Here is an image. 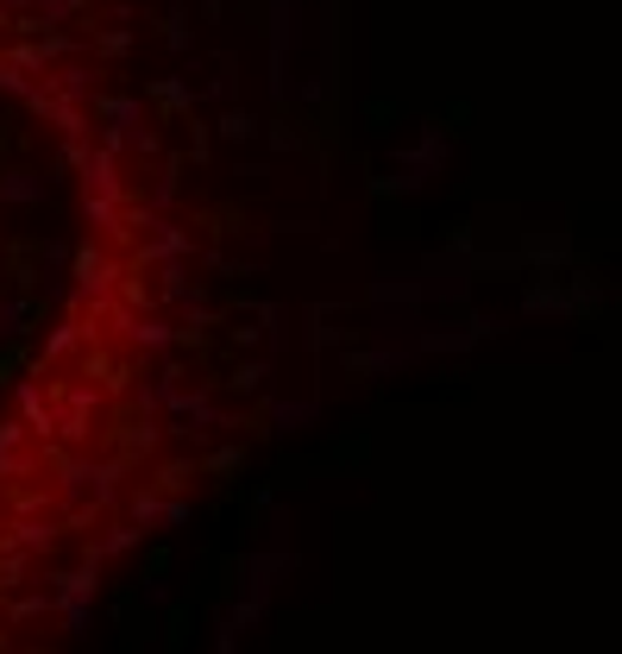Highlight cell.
<instances>
[{
    "mask_svg": "<svg viewBox=\"0 0 622 654\" xmlns=\"http://www.w3.org/2000/svg\"><path fill=\"white\" fill-rule=\"evenodd\" d=\"M0 277H7L13 290H45V258H38V240H32V233L0 246Z\"/></svg>",
    "mask_w": 622,
    "mask_h": 654,
    "instance_id": "9",
    "label": "cell"
},
{
    "mask_svg": "<svg viewBox=\"0 0 622 654\" xmlns=\"http://www.w3.org/2000/svg\"><path fill=\"white\" fill-rule=\"evenodd\" d=\"M397 365H409V347H365V340L340 347V372L347 377H384V372H397Z\"/></svg>",
    "mask_w": 622,
    "mask_h": 654,
    "instance_id": "10",
    "label": "cell"
},
{
    "mask_svg": "<svg viewBox=\"0 0 622 654\" xmlns=\"http://www.w3.org/2000/svg\"><path fill=\"white\" fill-rule=\"evenodd\" d=\"M208 126H214V139H226V145H246V139H258V114H251L246 101H226L221 120H208Z\"/></svg>",
    "mask_w": 622,
    "mask_h": 654,
    "instance_id": "25",
    "label": "cell"
},
{
    "mask_svg": "<svg viewBox=\"0 0 622 654\" xmlns=\"http://www.w3.org/2000/svg\"><path fill=\"white\" fill-rule=\"evenodd\" d=\"M201 459H196V472L201 478H221V503H226V491L246 478V466H251V441L239 434V441H201Z\"/></svg>",
    "mask_w": 622,
    "mask_h": 654,
    "instance_id": "7",
    "label": "cell"
},
{
    "mask_svg": "<svg viewBox=\"0 0 622 654\" xmlns=\"http://www.w3.org/2000/svg\"><path fill=\"white\" fill-rule=\"evenodd\" d=\"M89 120L95 126H139L145 120V95H114V89H89Z\"/></svg>",
    "mask_w": 622,
    "mask_h": 654,
    "instance_id": "14",
    "label": "cell"
},
{
    "mask_svg": "<svg viewBox=\"0 0 622 654\" xmlns=\"http://www.w3.org/2000/svg\"><path fill=\"white\" fill-rule=\"evenodd\" d=\"M315 472H321V459H308V453H290V459H277L271 491H277V498H290V491H308V484H315Z\"/></svg>",
    "mask_w": 622,
    "mask_h": 654,
    "instance_id": "26",
    "label": "cell"
},
{
    "mask_svg": "<svg viewBox=\"0 0 622 654\" xmlns=\"http://www.w3.org/2000/svg\"><path fill=\"white\" fill-rule=\"evenodd\" d=\"M441 252H459V258H472L478 252V226L466 221V214H459V221H447V246Z\"/></svg>",
    "mask_w": 622,
    "mask_h": 654,
    "instance_id": "45",
    "label": "cell"
},
{
    "mask_svg": "<svg viewBox=\"0 0 622 654\" xmlns=\"http://www.w3.org/2000/svg\"><path fill=\"white\" fill-rule=\"evenodd\" d=\"M315 416H321V402L315 397H271V434H283V428H308L315 422Z\"/></svg>",
    "mask_w": 622,
    "mask_h": 654,
    "instance_id": "34",
    "label": "cell"
},
{
    "mask_svg": "<svg viewBox=\"0 0 622 654\" xmlns=\"http://www.w3.org/2000/svg\"><path fill=\"white\" fill-rule=\"evenodd\" d=\"M196 226H208L214 240H239V233H251L246 201H214V208H196Z\"/></svg>",
    "mask_w": 622,
    "mask_h": 654,
    "instance_id": "24",
    "label": "cell"
},
{
    "mask_svg": "<svg viewBox=\"0 0 622 654\" xmlns=\"http://www.w3.org/2000/svg\"><path fill=\"white\" fill-rule=\"evenodd\" d=\"M0 649H13V635H7V629H0Z\"/></svg>",
    "mask_w": 622,
    "mask_h": 654,
    "instance_id": "55",
    "label": "cell"
},
{
    "mask_svg": "<svg viewBox=\"0 0 622 654\" xmlns=\"http://www.w3.org/2000/svg\"><path fill=\"white\" fill-rule=\"evenodd\" d=\"M50 196V176H32V171H0V201H45Z\"/></svg>",
    "mask_w": 622,
    "mask_h": 654,
    "instance_id": "33",
    "label": "cell"
},
{
    "mask_svg": "<svg viewBox=\"0 0 622 654\" xmlns=\"http://www.w3.org/2000/svg\"><path fill=\"white\" fill-rule=\"evenodd\" d=\"M415 189H422V171H390V176H372V183H365V196L372 201H397V196H415Z\"/></svg>",
    "mask_w": 622,
    "mask_h": 654,
    "instance_id": "38",
    "label": "cell"
},
{
    "mask_svg": "<svg viewBox=\"0 0 622 654\" xmlns=\"http://www.w3.org/2000/svg\"><path fill=\"white\" fill-rule=\"evenodd\" d=\"M139 585H120V592H114V598H107V617H114V623H126V617H132V610H139Z\"/></svg>",
    "mask_w": 622,
    "mask_h": 654,
    "instance_id": "47",
    "label": "cell"
},
{
    "mask_svg": "<svg viewBox=\"0 0 622 654\" xmlns=\"http://www.w3.org/2000/svg\"><path fill=\"white\" fill-rule=\"evenodd\" d=\"M189 516H196V510H189V498H164V510H157V528H183Z\"/></svg>",
    "mask_w": 622,
    "mask_h": 654,
    "instance_id": "48",
    "label": "cell"
},
{
    "mask_svg": "<svg viewBox=\"0 0 622 654\" xmlns=\"http://www.w3.org/2000/svg\"><path fill=\"white\" fill-rule=\"evenodd\" d=\"M7 510H13V516H50V491H38V484H20V491L7 498Z\"/></svg>",
    "mask_w": 622,
    "mask_h": 654,
    "instance_id": "42",
    "label": "cell"
},
{
    "mask_svg": "<svg viewBox=\"0 0 622 654\" xmlns=\"http://www.w3.org/2000/svg\"><path fill=\"white\" fill-rule=\"evenodd\" d=\"M365 459H372V434H365V428H359V434H340V441L321 453V466H340V472H347V466H365Z\"/></svg>",
    "mask_w": 622,
    "mask_h": 654,
    "instance_id": "37",
    "label": "cell"
},
{
    "mask_svg": "<svg viewBox=\"0 0 622 654\" xmlns=\"http://www.w3.org/2000/svg\"><path fill=\"white\" fill-rule=\"evenodd\" d=\"M171 327L176 322H164L157 308H145V315H132V322H126V347H139L145 359H164V352H171Z\"/></svg>",
    "mask_w": 622,
    "mask_h": 654,
    "instance_id": "19",
    "label": "cell"
},
{
    "mask_svg": "<svg viewBox=\"0 0 622 654\" xmlns=\"http://www.w3.org/2000/svg\"><path fill=\"white\" fill-rule=\"evenodd\" d=\"M82 214H89L107 240H120V196H89V189H82Z\"/></svg>",
    "mask_w": 622,
    "mask_h": 654,
    "instance_id": "39",
    "label": "cell"
},
{
    "mask_svg": "<svg viewBox=\"0 0 622 654\" xmlns=\"http://www.w3.org/2000/svg\"><path fill=\"white\" fill-rule=\"evenodd\" d=\"M265 384H271V359H246V352H239V359H233V372H221L214 377V390H226V397H258V390H265Z\"/></svg>",
    "mask_w": 622,
    "mask_h": 654,
    "instance_id": "18",
    "label": "cell"
},
{
    "mask_svg": "<svg viewBox=\"0 0 622 654\" xmlns=\"http://www.w3.org/2000/svg\"><path fill=\"white\" fill-rule=\"evenodd\" d=\"M13 397H20V422H25V434H32V441H50V422H57V409H50L45 384L25 372V377H13Z\"/></svg>",
    "mask_w": 622,
    "mask_h": 654,
    "instance_id": "13",
    "label": "cell"
},
{
    "mask_svg": "<svg viewBox=\"0 0 622 654\" xmlns=\"http://www.w3.org/2000/svg\"><path fill=\"white\" fill-rule=\"evenodd\" d=\"M82 189L89 196H126V176H120V151H107V145H89L82 151Z\"/></svg>",
    "mask_w": 622,
    "mask_h": 654,
    "instance_id": "12",
    "label": "cell"
},
{
    "mask_svg": "<svg viewBox=\"0 0 622 654\" xmlns=\"http://www.w3.org/2000/svg\"><path fill=\"white\" fill-rule=\"evenodd\" d=\"M126 151H139V157H157V151H164V132H157V126H126Z\"/></svg>",
    "mask_w": 622,
    "mask_h": 654,
    "instance_id": "44",
    "label": "cell"
},
{
    "mask_svg": "<svg viewBox=\"0 0 622 654\" xmlns=\"http://www.w3.org/2000/svg\"><path fill=\"white\" fill-rule=\"evenodd\" d=\"M523 315H528V322H566V290H560V271H528Z\"/></svg>",
    "mask_w": 622,
    "mask_h": 654,
    "instance_id": "11",
    "label": "cell"
},
{
    "mask_svg": "<svg viewBox=\"0 0 622 654\" xmlns=\"http://www.w3.org/2000/svg\"><path fill=\"white\" fill-rule=\"evenodd\" d=\"M226 503H239V528H246V541H251L258 528H271V503H277V491H271V484H246V491L233 484V491H226Z\"/></svg>",
    "mask_w": 622,
    "mask_h": 654,
    "instance_id": "20",
    "label": "cell"
},
{
    "mask_svg": "<svg viewBox=\"0 0 622 654\" xmlns=\"http://www.w3.org/2000/svg\"><path fill=\"white\" fill-rule=\"evenodd\" d=\"M75 347H82V322H75V315H63V322L45 334V347H32V377H45L50 365L75 359Z\"/></svg>",
    "mask_w": 622,
    "mask_h": 654,
    "instance_id": "16",
    "label": "cell"
},
{
    "mask_svg": "<svg viewBox=\"0 0 622 654\" xmlns=\"http://www.w3.org/2000/svg\"><path fill=\"white\" fill-rule=\"evenodd\" d=\"M157 25V38H164V50L171 57H196V25H189V7H176V13H164V20H151Z\"/></svg>",
    "mask_w": 622,
    "mask_h": 654,
    "instance_id": "27",
    "label": "cell"
},
{
    "mask_svg": "<svg viewBox=\"0 0 622 654\" xmlns=\"http://www.w3.org/2000/svg\"><path fill=\"white\" fill-rule=\"evenodd\" d=\"M0 604H7V585H0Z\"/></svg>",
    "mask_w": 622,
    "mask_h": 654,
    "instance_id": "56",
    "label": "cell"
},
{
    "mask_svg": "<svg viewBox=\"0 0 622 654\" xmlns=\"http://www.w3.org/2000/svg\"><path fill=\"white\" fill-rule=\"evenodd\" d=\"M466 126H472V101H453L447 114H441V132L453 139V132H466Z\"/></svg>",
    "mask_w": 622,
    "mask_h": 654,
    "instance_id": "49",
    "label": "cell"
},
{
    "mask_svg": "<svg viewBox=\"0 0 622 654\" xmlns=\"http://www.w3.org/2000/svg\"><path fill=\"white\" fill-rule=\"evenodd\" d=\"M157 629H164V649L183 654V649H189V629H196V598L183 592V598H176L171 610H164V623H157Z\"/></svg>",
    "mask_w": 622,
    "mask_h": 654,
    "instance_id": "29",
    "label": "cell"
},
{
    "mask_svg": "<svg viewBox=\"0 0 622 654\" xmlns=\"http://www.w3.org/2000/svg\"><path fill=\"white\" fill-rule=\"evenodd\" d=\"M70 296H75V308L89 296H114V283H120V271H126V258H114L107 246H95V240H82V246H70Z\"/></svg>",
    "mask_w": 622,
    "mask_h": 654,
    "instance_id": "4",
    "label": "cell"
},
{
    "mask_svg": "<svg viewBox=\"0 0 622 654\" xmlns=\"http://www.w3.org/2000/svg\"><path fill=\"white\" fill-rule=\"evenodd\" d=\"M171 573H176V548H164V541H157V548L145 553V567H139V579H132V585H139V598L164 604V598H171Z\"/></svg>",
    "mask_w": 622,
    "mask_h": 654,
    "instance_id": "17",
    "label": "cell"
},
{
    "mask_svg": "<svg viewBox=\"0 0 622 654\" xmlns=\"http://www.w3.org/2000/svg\"><path fill=\"white\" fill-rule=\"evenodd\" d=\"M415 347L422 352H466V347H478V340H472V327L466 322H447V327H422Z\"/></svg>",
    "mask_w": 622,
    "mask_h": 654,
    "instance_id": "31",
    "label": "cell"
},
{
    "mask_svg": "<svg viewBox=\"0 0 622 654\" xmlns=\"http://www.w3.org/2000/svg\"><path fill=\"white\" fill-rule=\"evenodd\" d=\"M397 120H402V107L390 95H372L365 101V126H372V132H397Z\"/></svg>",
    "mask_w": 622,
    "mask_h": 654,
    "instance_id": "41",
    "label": "cell"
},
{
    "mask_svg": "<svg viewBox=\"0 0 622 654\" xmlns=\"http://www.w3.org/2000/svg\"><path fill=\"white\" fill-rule=\"evenodd\" d=\"M50 598H57V623L70 629V635H89V604L101 592V560H75L63 573H45Z\"/></svg>",
    "mask_w": 622,
    "mask_h": 654,
    "instance_id": "2",
    "label": "cell"
},
{
    "mask_svg": "<svg viewBox=\"0 0 622 654\" xmlns=\"http://www.w3.org/2000/svg\"><path fill=\"white\" fill-rule=\"evenodd\" d=\"M20 372H32V340L25 334H0V390H13Z\"/></svg>",
    "mask_w": 622,
    "mask_h": 654,
    "instance_id": "32",
    "label": "cell"
},
{
    "mask_svg": "<svg viewBox=\"0 0 622 654\" xmlns=\"http://www.w3.org/2000/svg\"><path fill=\"white\" fill-rule=\"evenodd\" d=\"M183 164H196V171H208V164H214V126L201 120V114H189V120H183Z\"/></svg>",
    "mask_w": 622,
    "mask_h": 654,
    "instance_id": "28",
    "label": "cell"
},
{
    "mask_svg": "<svg viewBox=\"0 0 622 654\" xmlns=\"http://www.w3.org/2000/svg\"><path fill=\"white\" fill-rule=\"evenodd\" d=\"M258 132H265V145L277 151V157H290V151H308L302 145V114L290 107V101H277L271 120H258Z\"/></svg>",
    "mask_w": 622,
    "mask_h": 654,
    "instance_id": "21",
    "label": "cell"
},
{
    "mask_svg": "<svg viewBox=\"0 0 622 654\" xmlns=\"http://www.w3.org/2000/svg\"><path fill=\"white\" fill-rule=\"evenodd\" d=\"M25 89H32V75H25V70H13V63L0 57V95H25Z\"/></svg>",
    "mask_w": 622,
    "mask_h": 654,
    "instance_id": "51",
    "label": "cell"
},
{
    "mask_svg": "<svg viewBox=\"0 0 622 654\" xmlns=\"http://www.w3.org/2000/svg\"><path fill=\"white\" fill-rule=\"evenodd\" d=\"M422 277H377L372 283V308H402V315H415V302H422Z\"/></svg>",
    "mask_w": 622,
    "mask_h": 654,
    "instance_id": "23",
    "label": "cell"
},
{
    "mask_svg": "<svg viewBox=\"0 0 622 654\" xmlns=\"http://www.w3.org/2000/svg\"><path fill=\"white\" fill-rule=\"evenodd\" d=\"M516 252H523V265H528V271H566V265L578 258L573 226H523Z\"/></svg>",
    "mask_w": 622,
    "mask_h": 654,
    "instance_id": "5",
    "label": "cell"
},
{
    "mask_svg": "<svg viewBox=\"0 0 622 654\" xmlns=\"http://www.w3.org/2000/svg\"><path fill=\"white\" fill-rule=\"evenodd\" d=\"M377 233H384V240H415V233H422V214H415V208H397V201H377Z\"/></svg>",
    "mask_w": 622,
    "mask_h": 654,
    "instance_id": "36",
    "label": "cell"
},
{
    "mask_svg": "<svg viewBox=\"0 0 622 654\" xmlns=\"http://www.w3.org/2000/svg\"><path fill=\"white\" fill-rule=\"evenodd\" d=\"M466 327H472V340H497V334H503L497 315H466Z\"/></svg>",
    "mask_w": 622,
    "mask_h": 654,
    "instance_id": "52",
    "label": "cell"
},
{
    "mask_svg": "<svg viewBox=\"0 0 622 654\" xmlns=\"http://www.w3.org/2000/svg\"><path fill=\"white\" fill-rule=\"evenodd\" d=\"M145 101L157 107V126H183L201 107L196 82H183V75H145Z\"/></svg>",
    "mask_w": 622,
    "mask_h": 654,
    "instance_id": "8",
    "label": "cell"
},
{
    "mask_svg": "<svg viewBox=\"0 0 622 654\" xmlns=\"http://www.w3.org/2000/svg\"><path fill=\"white\" fill-rule=\"evenodd\" d=\"M157 510H164V491H151V484H139V491L126 498V516L139 528H157Z\"/></svg>",
    "mask_w": 622,
    "mask_h": 654,
    "instance_id": "40",
    "label": "cell"
},
{
    "mask_svg": "<svg viewBox=\"0 0 622 654\" xmlns=\"http://www.w3.org/2000/svg\"><path fill=\"white\" fill-rule=\"evenodd\" d=\"M560 290H566V322H578V327H591L603 315V283H598V271L591 265H566L560 271Z\"/></svg>",
    "mask_w": 622,
    "mask_h": 654,
    "instance_id": "6",
    "label": "cell"
},
{
    "mask_svg": "<svg viewBox=\"0 0 622 654\" xmlns=\"http://www.w3.org/2000/svg\"><path fill=\"white\" fill-rule=\"evenodd\" d=\"M196 459H189V453H183V459H164V466H157V472L145 478L151 491H164V498H183V491H189V484H196Z\"/></svg>",
    "mask_w": 622,
    "mask_h": 654,
    "instance_id": "30",
    "label": "cell"
},
{
    "mask_svg": "<svg viewBox=\"0 0 622 654\" xmlns=\"http://www.w3.org/2000/svg\"><path fill=\"white\" fill-rule=\"evenodd\" d=\"M0 447H7V453L25 447V422H20V416H13V422H0Z\"/></svg>",
    "mask_w": 622,
    "mask_h": 654,
    "instance_id": "53",
    "label": "cell"
},
{
    "mask_svg": "<svg viewBox=\"0 0 622 654\" xmlns=\"http://www.w3.org/2000/svg\"><path fill=\"white\" fill-rule=\"evenodd\" d=\"M75 377H89L101 397H126V390L139 384V365H132L120 347H107V340L95 334V340H82V347H75Z\"/></svg>",
    "mask_w": 622,
    "mask_h": 654,
    "instance_id": "3",
    "label": "cell"
},
{
    "mask_svg": "<svg viewBox=\"0 0 622 654\" xmlns=\"http://www.w3.org/2000/svg\"><path fill=\"white\" fill-rule=\"evenodd\" d=\"M82 45L95 50L101 63H120V57H132L139 32L132 25H95V13H82Z\"/></svg>",
    "mask_w": 622,
    "mask_h": 654,
    "instance_id": "15",
    "label": "cell"
},
{
    "mask_svg": "<svg viewBox=\"0 0 622 654\" xmlns=\"http://www.w3.org/2000/svg\"><path fill=\"white\" fill-rule=\"evenodd\" d=\"M89 541H95V553H101V560H120V553H132L139 541H145V528H139L132 516H126V523H114L107 535H89Z\"/></svg>",
    "mask_w": 622,
    "mask_h": 654,
    "instance_id": "35",
    "label": "cell"
},
{
    "mask_svg": "<svg viewBox=\"0 0 622 654\" xmlns=\"http://www.w3.org/2000/svg\"><path fill=\"white\" fill-rule=\"evenodd\" d=\"M95 441H101L107 453H120L126 466L139 472L151 453L164 447V422H157V409H139V402H132V409H120V416H107V409H101Z\"/></svg>",
    "mask_w": 622,
    "mask_h": 654,
    "instance_id": "1",
    "label": "cell"
},
{
    "mask_svg": "<svg viewBox=\"0 0 622 654\" xmlns=\"http://www.w3.org/2000/svg\"><path fill=\"white\" fill-rule=\"evenodd\" d=\"M38 13H45V25H63V20L95 13V0H38Z\"/></svg>",
    "mask_w": 622,
    "mask_h": 654,
    "instance_id": "43",
    "label": "cell"
},
{
    "mask_svg": "<svg viewBox=\"0 0 622 654\" xmlns=\"http://www.w3.org/2000/svg\"><path fill=\"white\" fill-rule=\"evenodd\" d=\"M7 478H38V453H7L0 447V484H7Z\"/></svg>",
    "mask_w": 622,
    "mask_h": 654,
    "instance_id": "46",
    "label": "cell"
},
{
    "mask_svg": "<svg viewBox=\"0 0 622 654\" xmlns=\"http://www.w3.org/2000/svg\"><path fill=\"white\" fill-rule=\"evenodd\" d=\"M13 145H20V132H13V120H0V164L13 157Z\"/></svg>",
    "mask_w": 622,
    "mask_h": 654,
    "instance_id": "54",
    "label": "cell"
},
{
    "mask_svg": "<svg viewBox=\"0 0 622 654\" xmlns=\"http://www.w3.org/2000/svg\"><path fill=\"white\" fill-rule=\"evenodd\" d=\"M397 164L402 171H441V164H447V132H441V120H427L422 126V139H415V145L409 151H397Z\"/></svg>",
    "mask_w": 622,
    "mask_h": 654,
    "instance_id": "22",
    "label": "cell"
},
{
    "mask_svg": "<svg viewBox=\"0 0 622 654\" xmlns=\"http://www.w3.org/2000/svg\"><path fill=\"white\" fill-rule=\"evenodd\" d=\"M38 258H45V271H63L70 265V240H38Z\"/></svg>",
    "mask_w": 622,
    "mask_h": 654,
    "instance_id": "50",
    "label": "cell"
}]
</instances>
